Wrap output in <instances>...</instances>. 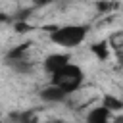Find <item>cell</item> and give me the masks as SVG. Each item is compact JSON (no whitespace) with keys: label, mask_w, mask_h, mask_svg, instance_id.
Instances as JSON below:
<instances>
[{"label":"cell","mask_w":123,"mask_h":123,"mask_svg":"<svg viewBox=\"0 0 123 123\" xmlns=\"http://www.w3.org/2000/svg\"><path fill=\"white\" fill-rule=\"evenodd\" d=\"M8 63H10L12 69L17 71V73H29V71L33 69V65H31L29 62H25L23 58H21V60H13V62H8Z\"/></svg>","instance_id":"obj_9"},{"label":"cell","mask_w":123,"mask_h":123,"mask_svg":"<svg viewBox=\"0 0 123 123\" xmlns=\"http://www.w3.org/2000/svg\"><path fill=\"white\" fill-rule=\"evenodd\" d=\"M83 83V71L81 67L73 65V63H67L63 65L62 69H58L56 73H52V85H58L69 92L77 90Z\"/></svg>","instance_id":"obj_2"},{"label":"cell","mask_w":123,"mask_h":123,"mask_svg":"<svg viewBox=\"0 0 123 123\" xmlns=\"http://www.w3.org/2000/svg\"><path fill=\"white\" fill-rule=\"evenodd\" d=\"M96 8H98L100 12H110V10L113 8V4H111L110 0H98V2H96Z\"/></svg>","instance_id":"obj_12"},{"label":"cell","mask_w":123,"mask_h":123,"mask_svg":"<svg viewBox=\"0 0 123 123\" xmlns=\"http://www.w3.org/2000/svg\"><path fill=\"white\" fill-rule=\"evenodd\" d=\"M110 42H111L113 48H123V33H115V35L110 38Z\"/></svg>","instance_id":"obj_11"},{"label":"cell","mask_w":123,"mask_h":123,"mask_svg":"<svg viewBox=\"0 0 123 123\" xmlns=\"http://www.w3.org/2000/svg\"><path fill=\"white\" fill-rule=\"evenodd\" d=\"M86 27L85 25H65V27H56L52 33H50V38L52 42L60 44V46H67V48H73L77 44H81L86 37Z\"/></svg>","instance_id":"obj_1"},{"label":"cell","mask_w":123,"mask_h":123,"mask_svg":"<svg viewBox=\"0 0 123 123\" xmlns=\"http://www.w3.org/2000/svg\"><path fill=\"white\" fill-rule=\"evenodd\" d=\"M56 0H33V4L35 6H50V4H54Z\"/></svg>","instance_id":"obj_13"},{"label":"cell","mask_w":123,"mask_h":123,"mask_svg":"<svg viewBox=\"0 0 123 123\" xmlns=\"http://www.w3.org/2000/svg\"><path fill=\"white\" fill-rule=\"evenodd\" d=\"M111 119V110H108L106 106H100V108H94L88 115H86V121L88 123H106Z\"/></svg>","instance_id":"obj_5"},{"label":"cell","mask_w":123,"mask_h":123,"mask_svg":"<svg viewBox=\"0 0 123 123\" xmlns=\"http://www.w3.org/2000/svg\"><path fill=\"white\" fill-rule=\"evenodd\" d=\"M29 46H31L29 42H23V44H19V46L12 48V50L6 54V60H8V62H13V60H21V58L25 56V52H27V48H29Z\"/></svg>","instance_id":"obj_6"},{"label":"cell","mask_w":123,"mask_h":123,"mask_svg":"<svg viewBox=\"0 0 123 123\" xmlns=\"http://www.w3.org/2000/svg\"><path fill=\"white\" fill-rule=\"evenodd\" d=\"M69 63V56L67 54H52L44 60V69L48 73H56L58 69H62L63 65Z\"/></svg>","instance_id":"obj_3"},{"label":"cell","mask_w":123,"mask_h":123,"mask_svg":"<svg viewBox=\"0 0 123 123\" xmlns=\"http://www.w3.org/2000/svg\"><path fill=\"white\" fill-rule=\"evenodd\" d=\"M90 50H92V54L98 58V60H108V56H110V50H108V42H96V44H92L90 46Z\"/></svg>","instance_id":"obj_7"},{"label":"cell","mask_w":123,"mask_h":123,"mask_svg":"<svg viewBox=\"0 0 123 123\" xmlns=\"http://www.w3.org/2000/svg\"><path fill=\"white\" fill-rule=\"evenodd\" d=\"M67 94H69V90H65L58 85H52V86H48L40 92V98L46 100V102H62V100L67 98Z\"/></svg>","instance_id":"obj_4"},{"label":"cell","mask_w":123,"mask_h":123,"mask_svg":"<svg viewBox=\"0 0 123 123\" xmlns=\"http://www.w3.org/2000/svg\"><path fill=\"white\" fill-rule=\"evenodd\" d=\"M13 29H15L17 33H27V31H33V27H31L29 23H25V21H21V19L13 23Z\"/></svg>","instance_id":"obj_10"},{"label":"cell","mask_w":123,"mask_h":123,"mask_svg":"<svg viewBox=\"0 0 123 123\" xmlns=\"http://www.w3.org/2000/svg\"><path fill=\"white\" fill-rule=\"evenodd\" d=\"M102 106H106L108 110H111V111H121L123 110V100H117L115 96H104V102H102Z\"/></svg>","instance_id":"obj_8"}]
</instances>
